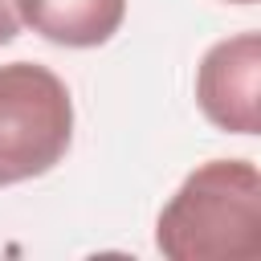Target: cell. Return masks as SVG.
Wrapping results in <instances>:
<instances>
[{"label": "cell", "mask_w": 261, "mask_h": 261, "mask_svg": "<svg viewBox=\"0 0 261 261\" xmlns=\"http://www.w3.org/2000/svg\"><path fill=\"white\" fill-rule=\"evenodd\" d=\"M167 261L261 257V171L249 159H208L184 175L155 220Z\"/></svg>", "instance_id": "6da1fadb"}, {"label": "cell", "mask_w": 261, "mask_h": 261, "mask_svg": "<svg viewBox=\"0 0 261 261\" xmlns=\"http://www.w3.org/2000/svg\"><path fill=\"white\" fill-rule=\"evenodd\" d=\"M20 33V16H16V0H0V45L16 41Z\"/></svg>", "instance_id": "5b68a950"}, {"label": "cell", "mask_w": 261, "mask_h": 261, "mask_svg": "<svg viewBox=\"0 0 261 261\" xmlns=\"http://www.w3.org/2000/svg\"><path fill=\"white\" fill-rule=\"evenodd\" d=\"M196 106L224 135L261 126V37L237 33L216 41L196 65Z\"/></svg>", "instance_id": "3957f363"}, {"label": "cell", "mask_w": 261, "mask_h": 261, "mask_svg": "<svg viewBox=\"0 0 261 261\" xmlns=\"http://www.w3.org/2000/svg\"><path fill=\"white\" fill-rule=\"evenodd\" d=\"M73 143L69 86L37 61L0 65V188L53 171Z\"/></svg>", "instance_id": "7a4b0ae2"}, {"label": "cell", "mask_w": 261, "mask_h": 261, "mask_svg": "<svg viewBox=\"0 0 261 261\" xmlns=\"http://www.w3.org/2000/svg\"><path fill=\"white\" fill-rule=\"evenodd\" d=\"M224 4H245V8H249V4H257V0H224Z\"/></svg>", "instance_id": "8992f818"}, {"label": "cell", "mask_w": 261, "mask_h": 261, "mask_svg": "<svg viewBox=\"0 0 261 261\" xmlns=\"http://www.w3.org/2000/svg\"><path fill=\"white\" fill-rule=\"evenodd\" d=\"M16 16L53 45L98 49L122 29L126 0H16Z\"/></svg>", "instance_id": "277c9868"}]
</instances>
